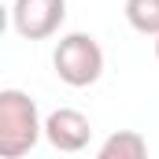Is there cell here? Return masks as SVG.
<instances>
[{
	"label": "cell",
	"instance_id": "obj_1",
	"mask_svg": "<svg viewBox=\"0 0 159 159\" xmlns=\"http://www.w3.org/2000/svg\"><path fill=\"white\" fill-rule=\"evenodd\" d=\"M41 133H44V122L37 115V104L22 89H4L0 93V156H26L41 141Z\"/></svg>",
	"mask_w": 159,
	"mask_h": 159
},
{
	"label": "cell",
	"instance_id": "obj_2",
	"mask_svg": "<svg viewBox=\"0 0 159 159\" xmlns=\"http://www.w3.org/2000/svg\"><path fill=\"white\" fill-rule=\"evenodd\" d=\"M52 67L70 89H85L104 74V52L93 34H67L52 52Z\"/></svg>",
	"mask_w": 159,
	"mask_h": 159
},
{
	"label": "cell",
	"instance_id": "obj_3",
	"mask_svg": "<svg viewBox=\"0 0 159 159\" xmlns=\"http://www.w3.org/2000/svg\"><path fill=\"white\" fill-rule=\"evenodd\" d=\"M67 19V0H15L11 4V26L26 41L52 37Z\"/></svg>",
	"mask_w": 159,
	"mask_h": 159
},
{
	"label": "cell",
	"instance_id": "obj_4",
	"mask_svg": "<svg viewBox=\"0 0 159 159\" xmlns=\"http://www.w3.org/2000/svg\"><path fill=\"white\" fill-rule=\"evenodd\" d=\"M44 137H48V144L56 152H81L89 144V137H93V126H89V119L81 111L59 107V111H52L44 119Z\"/></svg>",
	"mask_w": 159,
	"mask_h": 159
},
{
	"label": "cell",
	"instance_id": "obj_5",
	"mask_svg": "<svg viewBox=\"0 0 159 159\" xmlns=\"http://www.w3.org/2000/svg\"><path fill=\"white\" fill-rule=\"evenodd\" d=\"M96 159H148V141L137 129H119L100 144Z\"/></svg>",
	"mask_w": 159,
	"mask_h": 159
},
{
	"label": "cell",
	"instance_id": "obj_6",
	"mask_svg": "<svg viewBox=\"0 0 159 159\" xmlns=\"http://www.w3.org/2000/svg\"><path fill=\"white\" fill-rule=\"evenodd\" d=\"M126 22L144 37H159V0H126Z\"/></svg>",
	"mask_w": 159,
	"mask_h": 159
},
{
	"label": "cell",
	"instance_id": "obj_7",
	"mask_svg": "<svg viewBox=\"0 0 159 159\" xmlns=\"http://www.w3.org/2000/svg\"><path fill=\"white\" fill-rule=\"evenodd\" d=\"M156 59H159V37H156Z\"/></svg>",
	"mask_w": 159,
	"mask_h": 159
}]
</instances>
